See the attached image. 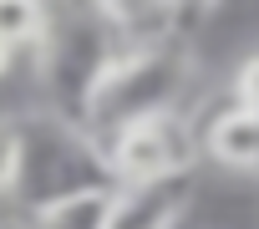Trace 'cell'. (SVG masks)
<instances>
[{
	"label": "cell",
	"instance_id": "1",
	"mask_svg": "<svg viewBox=\"0 0 259 229\" xmlns=\"http://www.w3.org/2000/svg\"><path fill=\"white\" fill-rule=\"evenodd\" d=\"M117 188L107 148L61 112L41 107L26 112L16 123V183H11V204L16 214L61 204V199H81V194H107Z\"/></svg>",
	"mask_w": 259,
	"mask_h": 229
},
{
	"label": "cell",
	"instance_id": "2",
	"mask_svg": "<svg viewBox=\"0 0 259 229\" xmlns=\"http://www.w3.org/2000/svg\"><path fill=\"white\" fill-rule=\"evenodd\" d=\"M188 92V51L183 41H138V46H117V56L102 66L87 112H81V128L107 143L117 128L148 118V112H168L178 107Z\"/></svg>",
	"mask_w": 259,
	"mask_h": 229
},
{
	"label": "cell",
	"instance_id": "3",
	"mask_svg": "<svg viewBox=\"0 0 259 229\" xmlns=\"http://www.w3.org/2000/svg\"><path fill=\"white\" fill-rule=\"evenodd\" d=\"M117 46H122L117 31L92 11V0H76V6H66V11H51L46 41L36 46L41 82H46V107L81 123L87 97H92L102 66L117 56Z\"/></svg>",
	"mask_w": 259,
	"mask_h": 229
},
{
	"label": "cell",
	"instance_id": "4",
	"mask_svg": "<svg viewBox=\"0 0 259 229\" xmlns=\"http://www.w3.org/2000/svg\"><path fill=\"white\" fill-rule=\"evenodd\" d=\"M102 148L117 183H148V178H173L198 168V128L183 107L148 112V118L117 128Z\"/></svg>",
	"mask_w": 259,
	"mask_h": 229
},
{
	"label": "cell",
	"instance_id": "5",
	"mask_svg": "<svg viewBox=\"0 0 259 229\" xmlns=\"http://www.w3.org/2000/svg\"><path fill=\"white\" fill-rule=\"evenodd\" d=\"M198 128V158H208L229 178H254L259 183V102L234 92L224 107H213Z\"/></svg>",
	"mask_w": 259,
	"mask_h": 229
},
{
	"label": "cell",
	"instance_id": "6",
	"mask_svg": "<svg viewBox=\"0 0 259 229\" xmlns=\"http://www.w3.org/2000/svg\"><path fill=\"white\" fill-rule=\"evenodd\" d=\"M198 178L173 173V178H148V183H117L107 204V229H183L193 214Z\"/></svg>",
	"mask_w": 259,
	"mask_h": 229
},
{
	"label": "cell",
	"instance_id": "7",
	"mask_svg": "<svg viewBox=\"0 0 259 229\" xmlns=\"http://www.w3.org/2000/svg\"><path fill=\"white\" fill-rule=\"evenodd\" d=\"M92 11L117 31L122 46H138V41H173V36H178L173 0H92Z\"/></svg>",
	"mask_w": 259,
	"mask_h": 229
},
{
	"label": "cell",
	"instance_id": "8",
	"mask_svg": "<svg viewBox=\"0 0 259 229\" xmlns=\"http://www.w3.org/2000/svg\"><path fill=\"white\" fill-rule=\"evenodd\" d=\"M107 204H112V188L107 194L61 199V204H46V209L21 214L11 229H107Z\"/></svg>",
	"mask_w": 259,
	"mask_h": 229
},
{
	"label": "cell",
	"instance_id": "9",
	"mask_svg": "<svg viewBox=\"0 0 259 229\" xmlns=\"http://www.w3.org/2000/svg\"><path fill=\"white\" fill-rule=\"evenodd\" d=\"M51 6L46 0H0V46L11 51H36L46 41Z\"/></svg>",
	"mask_w": 259,
	"mask_h": 229
},
{
	"label": "cell",
	"instance_id": "10",
	"mask_svg": "<svg viewBox=\"0 0 259 229\" xmlns=\"http://www.w3.org/2000/svg\"><path fill=\"white\" fill-rule=\"evenodd\" d=\"M16 183V123H0V199Z\"/></svg>",
	"mask_w": 259,
	"mask_h": 229
},
{
	"label": "cell",
	"instance_id": "11",
	"mask_svg": "<svg viewBox=\"0 0 259 229\" xmlns=\"http://www.w3.org/2000/svg\"><path fill=\"white\" fill-rule=\"evenodd\" d=\"M219 6V0H173V21H178V36L188 31V26H198L208 11Z\"/></svg>",
	"mask_w": 259,
	"mask_h": 229
},
{
	"label": "cell",
	"instance_id": "12",
	"mask_svg": "<svg viewBox=\"0 0 259 229\" xmlns=\"http://www.w3.org/2000/svg\"><path fill=\"white\" fill-rule=\"evenodd\" d=\"M234 92H244V97L259 102V46L244 56V66H239V77H234Z\"/></svg>",
	"mask_w": 259,
	"mask_h": 229
},
{
	"label": "cell",
	"instance_id": "13",
	"mask_svg": "<svg viewBox=\"0 0 259 229\" xmlns=\"http://www.w3.org/2000/svg\"><path fill=\"white\" fill-rule=\"evenodd\" d=\"M11 61H16V51H11V46H0V77L11 71Z\"/></svg>",
	"mask_w": 259,
	"mask_h": 229
}]
</instances>
